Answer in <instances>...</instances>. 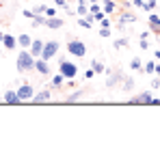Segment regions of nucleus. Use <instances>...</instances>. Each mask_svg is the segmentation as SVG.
Returning a JSON list of instances; mask_svg holds the SVG:
<instances>
[{
  "mask_svg": "<svg viewBox=\"0 0 160 151\" xmlns=\"http://www.w3.org/2000/svg\"><path fill=\"white\" fill-rule=\"evenodd\" d=\"M54 4H56V7H63V9H67V0H54Z\"/></svg>",
  "mask_w": 160,
  "mask_h": 151,
  "instance_id": "nucleus-32",
  "label": "nucleus"
},
{
  "mask_svg": "<svg viewBox=\"0 0 160 151\" xmlns=\"http://www.w3.org/2000/svg\"><path fill=\"white\" fill-rule=\"evenodd\" d=\"M89 13H91V11H89V7H87L84 2H80V4H78V15H84V17H87Z\"/></svg>",
  "mask_w": 160,
  "mask_h": 151,
  "instance_id": "nucleus-21",
  "label": "nucleus"
},
{
  "mask_svg": "<svg viewBox=\"0 0 160 151\" xmlns=\"http://www.w3.org/2000/svg\"><path fill=\"white\" fill-rule=\"evenodd\" d=\"M93 76H95V71H93V69H87V71H84V78H87V80H91Z\"/></svg>",
  "mask_w": 160,
  "mask_h": 151,
  "instance_id": "nucleus-33",
  "label": "nucleus"
},
{
  "mask_svg": "<svg viewBox=\"0 0 160 151\" xmlns=\"http://www.w3.org/2000/svg\"><path fill=\"white\" fill-rule=\"evenodd\" d=\"M100 28H110V20L108 17H102L100 20Z\"/></svg>",
  "mask_w": 160,
  "mask_h": 151,
  "instance_id": "nucleus-28",
  "label": "nucleus"
},
{
  "mask_svg": "<svg viewBox=\"0 0 160 151\" xmlns=\"http://www.w3.org/2000/svg\"><path fill=\"white\" fill-rule=\"evenodd\" d=\"M30 43H32V39H30V35H26V32H22V35L18 37V46H20V48L28 50V48H30Z\"/></svg>",
  "mask_w": 160,
  "mask_h": 151,
  "instance_id": "nucleus-14",
  "label": "nucleus"
},
{
  "mask_svg": "<svg viewBox=\"0 0 160 151\" xmlns=\"http://www.w3.org/2000/svg\"><path fill=\"white\" fill-rule=\"evenodd\" d=\"M104 11H106L108 15H110V13H115V11H117V4H115L112 0H104Z\"/></svg>",
  "mask_w": 160,
  "mask_h": 151,
  "instance_id": "nucleus-16",
  "label": "nucleus"
},
{
  "mask_svg": "<svg viewBox=\"0 0 160 151\" xmlns=\"http://www.w3.org/2000/svg\"><path fill=\"white\" fill-rule=\"evenodd\" d=\"M63 80H65V76H63V74H56L52 78V89H61V86H63Z\"/></svg>",
  "mask_w": 160,
  "mask_h": 151,
  "instance_id": "nucleus-15",
  "label": "nucleus"
},
{
  "mask_svg": "<svg viewBox=\"0 0 160 151\" xmlns=\"http://www.w3.org/2000/svg\"><path fill=\"white\" fill-rule=\"evenodd\" d=\"M143 9L149 13V11H154L156 9V0H145V4H143Z\"/></svg>",
  "mask_w": 160,
  "mask_h": 151,
  "instance_id": "nucleus-23",
  "label": "nucleus"
},
{
  "mask_svg": "<svg viewBox=\"0 0 160 151\" xmlns=\"http://www.w3.org/2000/svg\"><path fill=\"white\" fill-rule=\"evenodd\" d=\"M58 74L65 76V80H72V78H76V74H78V67H76L74 63H69V61H61Z\"/></svg>",
  "mask_w": 160,
  "mask_h": 151,
  "instance_id": "nucleus-3",
  "label": "nucleus"
},
{
  "mask_svg": "<svg viewBox=\"0 0 160 151\" xmlns=\"http://www.w3.org/2000/svg\"><path fill=\"white\" fill-rule=\"evenodd\" d=\"M2 46H4L7 50H15V48H18V39L11 37V35H4V37H2Z\"/></svg>",
  "mask_w": 160,
  "mask_h": 151,
  "instance_id": "nucleus-13",
  "label": "nucleus"
},
{
  "mask_svg": "<svg viewBox=\"0 0 160 151\" xmlns=\"http://www.w3.org/2000/svg\"><path fill=\"white\" fill-rule=\"evenodd\" d=\"M149 26H160V15L149 13Z\"/></svg>",
  "mask_w": 160,
  "mask_h": 151,
  "instance_id": "nucleus-25",
  "label": "nucleus"
},
{
  "mask_svg": "<svg viewBox=\"0 0 160 151\" xmlns=\"http://www.w3.org/2000/svg\"><path fill=\"white\" fill-rule=\"evenodd\" d=\"M156 74H158V76H160V65H156Z\"/></svg>",
  "mask_w": 160,
  "mask_h": 151,
  "instance_id": "nucleus-38",
  "label": "nucleus"
},
{
  "mask_svg": "<svg viewBox=\"0 0 160 151\" xmlns=\"http://www.w3.org/2000/svg\"><path fill=\"white\" fill-rule=\"evenodd\" d=\"M46 26L48 28H52V30H58V28H63V20L61 17H46Z\"/></svg>",
  "mask_w": 160,
  "mask_h": 151,
  "instance_id": "nucleus-12",
  "label": "nucleus"
},
{
  "mask_svg": "<svg viewBox=\"0 0 160 151\" xmlns=\"http://www.w3.org/2000/svg\"><path fill=\"white\" fill-rule=\"evenodd\" d=\"M143 69H145V74H156V63H154V61H149V63H145V67H143Z\"/></svg>",
  "mask_w": 160,
  "mask_h": 151,
  "instance_id": "nucleus-18",
  "label": "nucleus"
},
{
  "mask_svg": "<svg viewBox=\"0 0 160 151\" xmlns=\"http://www.w3.org/2000/svg\"><path fill=\"white\" fill-rule=\"evenodd\" d=\"M58 50H61L58 41H46V43H43V52H41V58L50 61V58H54V56L58 54Z\"/></svg>",
  "mask_w": 160,
  "mask_h": 151,
  "instance_id": "nucleus-4",
  "label": "nucleus"
},
{
  "mask_svg": "<svg viewBox=\"0 0 160 151\" xmlns=\"http://www.w3.org/2000/svg\"><path fill=\"white\" fill-rule=\"evenodd\" d=\"M32 24H35V26H46V17H41V15H35V17H32Z\"/></svg>",
  "mask_w": 160,
  "mask_h": 151,
  "instance_id": "nucleus-27",
  "label": "nucleus"
},
{
  "mask_svg": "<svg viewBox=\"0 0 160 151\" xmlns=\"http://www.w3.org/2000/svg\"><path fill=\"white\" fill-rule=\"evenodd\" d=\"M123 91H132L134 89V80L132 78H123V86H121Z\"/></svg>",
  "mask_w": 160,
  "mask_h": 151,
  "instance_id": "nucleus-19",
  "label": "nucleus"
},
{
  "mask_svg": "<svg viewBox=\"0 0 160 151\" xmlns=\"http://www.w3.org/2000/svg\"><path fill=\"white\" fill-rule=\"evenodd\" d=\"M152 93L149 91H143V93H138V95H134V97H130V101L128 104H132V106H141V104H149L152 101Z\"/></svg>",
  "mask_w": 160,
  "mask_h": 151,
  "instance_id": "nucleus-5",
  "label": "nucleus"
},
{
  "mask_svg": "<svg viewBox=\"0 0 160 151\" xmlns=\"http://www.w3.org/2000/svg\"><path fill=\"white\" fill-rule=\"evenodd\" d=\"M24 15H26L28 20H32V17H35V11H30V9H26V11H24Z\"/></svg>",
  "mask_w": 160,
  "mask_h": 151,
  "instance_id": "nucleus-34",
  "label": "nucleus"
},
{
  "mask_svg": "<svg viewBox=\"0 0 160 151\" xmlns=\"http://www.w3.org/2000/svg\"><path fill=\"white\" fill-rule=\"evenodd\" d=\"M80 2H89V0H80Z\"/></svg>",
  "mask_w": 160,
  "mask_h": 151,
  "instance_id": "nucleus-41",
  "label": "nucleus"
},
{
  "mask_svg": "<svg viewBox=\"0 0 160 151\" xmlns=\"http://www.w3.org/2000/svg\"><path fill=\"white\" fill-rule=\"evenodd\" d=\"M50 97H52V95H50V91L46 89V91H39V93H35L30 101H32V104H46V101H50Z\"/></svg>",
  "mask_w": 160,
  "mask_h": 151,
  "instance_id": "nucleus-10",
  "label": "nucleus"
},
{
  "mask_svg": "<svg viewBox=\"0 0 160 151\" xmlns=\"http://www.w3.org/2000/svg\"><path fill=\"white\" fill-rule=\"evenodd\" d=\"M100 37H110V28H100Z\"/></svg>",
  "mask_w": 160,
  "mask_h": 151,
  "instance_id": "nucleus-29",
  "label": "nucleus"
},
{
  "mask_svg": "<svg viewBox=\"0 0 160 151\" xmlns=\"http://www.w3.org/2000/svg\"><path fill=\"white\" fill-rule=\"evenodd\" d=\"M119 82H123V74H121V71H108V80H106L108 89H112V86L119 84Z\"/></svg>",
  "mask_w": 160,
  "mask_h": 151,
  "instance_id": "nucleus-8",
  "label": "nucleus"
},
{
  "mask_svg": "<svg viewBox=\"0 0 160 151\" xmlns=\"http://www.w3.org/2000/svg\"><path fill=\"white\" fill-rule=\"evenodd\" d=\"M132 4H134V7H143V4H145V0H132Z\"/></svg>",
  "mask_w": 160,
  "mask_h": 151,
  "instance_id": "nucleus-36",
  "label": "nucleus"
},
{
  "mask_svg": "<svg viewBox=\"0 0 160 151\" xmlns=\"http://www.w3.org/2000/svg\"><path fill=\"white\" fill-rule=\"evenodd\" d=\"M35 69H37L41 76H48V74H50L48 61H46V58H41V56H39V58H35Z\"/></svg>",
  "mask_w": 160,
  "mask_h": 151,
  "instance_id": "nucleus-9",
  "label": "nucleus"
},
{
  "mask_svg": "<svg viewBox=\"0 0 160 151\" xmlns=\"http://www.w3.org/2000/svg\"><path fill=\"white\" fill-rule=\"evenodd\" d=\"M149 104H152V106H160V100H158V97H152V101H149Z\"/></svg>",
  "mask_w": 160,
  "mask_h": 151,
  "instance_id": "nucleus-37",
  "label": "nucleus"
},
{
  "mask_svg": "<svg viewBox=\"0 0 160 151\" xmlns=\"http://www.w3.org/2000/svg\"><path fill=\"white\" fill-rule=\"evenodd\" d=\"M43 43H46V41H41V39H32V43H30L28 52H30L35 58H39V56H41V52H43Z\"/></svg>",
  "mask_w": 160,
  "mask_h": 151,
  "instance_id": "nucleus-7",
  "label": "nucleus"
},
{
  "mask_svg": "<svg viewBox=\"0 0 160 151\" xmlns=\"http://www.w3.org/2000/svg\"><path fill=\"white\" fill-rule=\"evenodd\" d=\"M80 97H82V91H74V93H72V95L67 97V104H74V101L80 100Z\"/></svg>",
  "mask_w": 160,
  "mask_h": 151,
  "instance_id": "nucleus-24",
  "label": "nucleus"
},
{
  "mask_svg": "<svg viewBox=\"0 0 160 151\" xmlns=\"http://www.w3.org/2000/svg\"><path fill=\"white\" fill-rule=\"evenodd\" d=\"M2 37H4V32H2V30H0V41H2Z\"/></svg>",
  "mask_w": 160,
  "mask_h": 151,
  "instance_id": "nucleus-39",
  "label": "nucleus"
},
{
  "mask_svg": "<svg viewBox=\"0 0 160 151\" xmlns=\"http://www.w3.org/2000/svg\"><path fill=\"white\" fill-rule=\"evenodd\" d=\"M32 11H35V15H37V13H46V4H39V7H35Z\"/></svg>",
  "mask_w": 160,
  "mask_h": 151,
  "instance_id": "nucleus-30",
  "label": "nucleus"
},
{
  "mask_svg": "<svg viewBox=\"0 0 160 151\" xmlns=\"http://www.w3.org/2000/svg\"><path fill=\"white\" fill-rule=\"evenodd\" d=\"M4 104H24V101L20 100V95H18V91H7L4 93Z\"/></svg>",
  "mask_w": 160,
  "mask_h": 151,
  "instance_id": "nucleus-11",
  "label": "nucleus"
},
{
  "mask_svg": "<svg viewBox=\"0 0 160 151\" xmlns=\"http://www.w3.org/2000/svg\"><path fill=\"white\" fill-rule=\"evenodd\" d=\"M91 69H93L95 74H102V71H106L104 63H100V61H93V63H91Z\"/></svg>",
  "mask_w": 160,
  "mask_h": 151,
  "instance_id": "nucleus-17",
  "label": "nucleus"
},
{
  "mask_svg": "<svg viewBox=\"0 0 160 151\" xmlns=\"http://www.w3.org/2000/svg\"><path fill=\"white\" fill-rule=\"evenodd\" d=\"M128 22H136V17H134L132 13H123V17H121V24H128Z\"/></svg>",
  "mask_w": 160,
  "mask_h": 151,
  "instance_id": "nucleus-26",
  "label": "nucleus"
},
{
  "mask_svg": "<svg viewBox=\"0 0 160 151\" xmlns=\"http://www.w3.org/2000/svg\"><path fill=\"white\" fill-rule=\"evenodd\" d=\"M15 65H18V71H30V69H35V56L30 54L28 50L22 48V52L18 54V61H15Z\"/></svg>",
  "mask_w": 160,
  "mask_h": 151,
  "instance_id": "nucleus-1",
  "label": "nucleus"
},
{
  "mask_svg": "<svg viewBox=\"0 0 160 151\" xmlns=\"http://www.w3.org/2000/svg\"><path fill=\"white\" fill-rule=\"evenodd\" d=\"M89 2H91V4H93V2H98V0H89Z\"/></svg>",
  "mask_w": 160,
  "mask_h": 151,
  "instance_id": "nucleus-40",
  "label": "nucleus"
},
{
  "mask_svg": "<svg viewBox=\"0 0 160 151\" xmlns=\"http://www.w3.org/2000/svg\"><path fill=\"white\" fill-rule=\"evenodd\" d=\"M128 43H130V41H128L126 37H123V39H115V50H119V48H128Z\"/></svg>",
  "mask_w": 160,
  "mask_h": 151,
  "instance_id": "nucleus-20",
  "label": "nucleus"
},
{
  "mask_svg": "<svg viewBox=\"0 0 160 151\" xmlns=\"http://www.w3.org/2000/svg\"><path fill=\"white\" fill-rule=\"evenodd\" d=\"M67 52L74 54V56H78V58H82V56L87 54V46H84L82 41H78V39H69V41H67Z\"/></svg>",
  "mask_w": 160,
  "mask_h": 151,
  "instance_id": "nucleus-2",
  "label": "nucleus"
},
{
  "mask_svg": "<svg viewBox=\"0 0 160 151\" xmlns=\"http://www.w3.org/2000/svg\"><path fill=\"white\" fill-rule=\"evenodd\" d=\"M130 67H132V71H136V69H143L141 58H132V61H130Z\"/></svg>",
  "mask_w": 160,
  "mask_h": 151,
  "instance_id": "nucleus-22",
  "label": "nucleus"
},
{
  "mask_svg": "<svg viewBox=\"0 0 160 151\" xmlns=\"http://www.w3.org/2000/svg\"><path fill=\"white\" fill-rule=\"evenodd\" d=\"M54 15H56V11L50 9V7H46V17H54Z\"/></svg>",
  "mask_w": 160,
  "mask_h": 151,
  "instance_id": "nucleus-31",
  "label": "nucleus"
},
{
  "mask_svg": "<svg viewBox=\"0 0 160 151\" xmlns=\"http://www.w3.org/2000/svg\"><path fill=\"white\" fill-rule=\"evenodd\" d=\"M18 95H20V100H22V101H28V100H32V95H35V89H32L28 82H24V84L18 89Z\"/></svg>",
  "mask_w": 160,
  "mask_h": 151,
  "instance_id": "nucleus-6",
  "label": "nucleus"
},
{
  "mask_svg": "<svg viewBox=\"0 0 160 151\" xmlns=\"http://www.w3.org/2000/svg\"><path fill=\"white\" fill-rule=\"evenodd\" d=\"M149 48V43H147V39H141V50H147Z\"/></svg>",
  "mask_w": 160,
  "mask_h": 151,
  "instance_id": "nucleus-35",
  "label": "nucleus"
}]
</instances>
